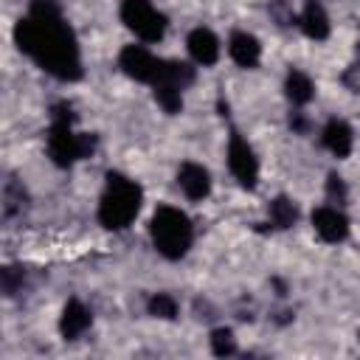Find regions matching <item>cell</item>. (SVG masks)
Returning <instances> with one entry per match:
<instances>
[{"label":"cell","instance_id":"1","mask_svg":"<svg viewBox=\"0 0 360 360\" xmlns=\"http://www.w3.org/2000/svg\"><path fill=\"white\" fill-rule=\"evenodd\" d=\"M14 39L22 53H28L42 70L53 73L56 79L73 82L82 76L76 37L62 20L53 0H34L28 17L14 25Z\"/></svg>","mask_w":360,"mask_h":360},{"label":"cell","instance_id":"2","mask_svg":"<svg viewBox=\"0 0 360 360\" xmlns=\"http://www.w3.org/2000/svg\"><path fill=\"white\" fill-rule=\"evenodd\" d=\"M141 188L135 180L110 172L107 174V186L98 202V222L110 231H124L141 211Z\"/></svg>","mask_w":360,"mask_h":360},{"label":"cell","instance_id":"3","mask_svg":"<svg viewBox=\"0 0 360 360\" xmlns=\"http://www.w3.org/2000/svg\"><path fill=\"white\" fill-rule=\"evenodd\" d=\"M96 141L87 132L73 129V115L68 104H56L51 115V129H48V155L56 166H70L93 152Z\"/></svg>","mask_w":360,"mask_h":360},{"label":"cell","instance_id":"4","mask_svg":"<svg viewBox=\"0 0 360 360\" xmlns=\"http://www.w3.org/2000/svg\"><path fill=\"white\" fill-rule=\"evenodd\" d=\"M149 233H152V242H155L158 253L166 256V259L186 256V250L191 248V239H194L191 219L180 208H174V205H160L152 214Z\"/></svg>","mask_w":360,"mask_h":360},{"label":"cell","instance_id":"5","mask_svg":"<svg viewBox=\"0 0 360 360\" xmlns=\"http://www.w3.org/2000/svg\"><path fill=\"white\" fill-rule=\"evenodd\" d=\"M121 20L143 42H158L166 34V17L152 6V0H124Z\"/></svg>","mask_w":360,"mask_h":360},{"label":"cell","instance_id":"6","mask_svg":"<svg viewBox=\"0 0 360 360\" xmlns=\"http://www.w3.org/2000/svg\"><path fill=\"white\" fill-rule=\"evenodd\" d=\"M118 65L121 70L135 79V82H149L155 84V79L160 76V68H163V59H158L146 45H127L118 56Z\"/></svg>","mask_w":360,"mask_h":360},{"label":"cell","instance_id":"7","mask_svg":"<svg viewBox=\"0 0 360 360\" xmlns=\"http://www.w3.org/2000/svg\"><path fill=\"white\" fill-rule=\"evenodd\" d=\"M228 169L242 188H253L259 180V160H256L250 143L236 132L228 141Z\"/></svg>","mask_w":360,"mask_h":360},{"label":"cell","instance_id":"8","mask_svg":"<svg viewBox=\"0 0 360 360\" xmlns=\"http://www.w3.org/2000/svg\"><path fill=\"white\" fill-rule=\"evenodd\" d=\"M312 228L323 242H343L349 233V219L338 205H321L312 211Z\"/></svg>","mask_w":360,"mask_h":360},{"label":"cell","instance_id":"9","mask_svg":"<svg viewBox=\"0 0 360 360\" xmlns=\"http://www.w3.org/2000/svg\"><path fill=\"white\" fill-rule=\"evenodd\" d=\"M186 45H188L191 59H194L197 65H202V68H208V65H214V62L219 59V39H217V34H214L211 28H202V25L194 28V31L188 34Z\"/></svg>","mask_w":360,"mask_h":360},{"label":"cell","instance_id":"10","mask_svg":"<svg viewBox=\"0 0 360 360\" xmlns=\"http://www.w3.org/2000/svg\"><path fill=\"white\" fill-rule=\"evenodd\" d=\"M177 186L188 200H202L211 191V174L200 163H183L177 172Z\"/></svg>","mask_w":360,"mask_h":360},{"label":"cell","instance_id":"11","mask_svg":"<svg viewBox=\"0 0 360 360\" xmlns=\"http://www.w3.org/2000/svg\"><path fill=\"white\" fill-rule=\"evenodd\" d=\"M90 323H93L90 309H87L82 301L70 298V301L65 304V309H62V318H59V332H62V338H65V340H76V338H82V335L90 329Z\"/></svg>","mask_w":360,"mask_h":360},{"label":"cell","instance_id":"12","mask_svg":"<svg viewBox=\"0 0 360 360\" xmlns=\"http://www.w3.org/2000/svg\"><path fill=\"white\" fill-rule=\"evenodd\" d=\"M228 53L239 68H256L262 59V45L248 31H233L228 39Z\"/></svg>","mask_w":360,"mask_h":360},{"label":"cell","instance_id":"13","mask_svg":"<svg viewBox=\"0 0 360 360\" xmlns=\"http://www.w3.org/2000/svg\"><path fill=\"white\" fill-rule=\"evenodd\" d=\"M352 143H354L352 127H349L343 118H329L326 127H323V146H326L335 158H346V155L352 152Z\"/></svg>","mask_w":360,"mask_h":360},{"label":"cell","instance_id":"14","mask_svg":"<svg viewBox=\"0 0 360 360\" xmlns=\"http://www.w3.org/2000/svg\"><path fill=\"white\" fill-rule=\"evenodd\" d=\"M298 25L301 31L309 37V39H326L329 37V17H326V8L318 3V0H309L298 17Z\"/></svg>","mask_w":360,"mask_h":360},{"label":"cell","instance_id":"15","mask_svg":"<svg viewBox=\"0 0 360 360\" xmlns=\"http://www.w3.org/2000/svg\"><path fill=\"white\" fill-rule=\"evenodd\" d=\"M284 90H287V98H290L292 104H307V101H312V96H315L312 79H309L304 70H295V68L287 73Z\"/></svg>","mask_w":360,"mask_h":360},{"label":"cell","instance_id":"16","mask_svg":"<svg viewBox=\"0 0 360 360\" xmlns=\"http://www.w3.org/2000/svg\"><path fill=\"white\" fill-rule=\"evenodd\" d=\"M155 82H169V84H174V87H180V90H186V87L194 82V68L186 65V62H163L160 76H158Z\"/></svg>","mask_w":360,"mask_h":360},{"label":"cell","instance_id":"17","mask_svg":"<svg viewBox=\"0 0 360 360\" xmlns=\"http://www.w3.org/2000/svg\"><path fill=\"white\" fill-rule=\"evenodd\" d=\"M152 87H155V101L163 107V112H169V115L180 112V107H183V90L180 87H174L169 82H155Z\"/></svg>","mask_w":360,"mask_h":360},{"label":"cell","instance_id":"18","mask_svg":"<svg viewBox=\"0 0 360 360\" xmlns=\"http://www.w3.org/2000/svg\"><path fill=\"white\" fill-rule=\"evenodd\" d=\"M22 208H25V191H22V186H17L14 180H8V183L3 186V217L11 219V217L22 214Z\"/></svg>","mask_w":360,"mask_h":360},{"label":"cell","instance_id":"19","mask_svg":"<svg viewBox=\"0 0 360 360\" xmlns=\"http://www.w3.org/2000/svg\"><path fill=\"white\" fill-rule=\"evenodd\" d=\"M295 219H298V211H295L292 200L276 197V200L270 202V222H273L276 228H290Z\"/></svg>","mask_w":360,"mask_h":360},{"label":"cell","instance_id":"20","mask_svg":"<svg viewBox=\"0 0 360 360\" xmlns=\"http://www.w3.org/2000/svg\"><path fill=\"white\" fill-rule=\"evenodd\" d=\"M146 309H149V315H155V318L172 321V318L177 315V301H174L169 292H155V295L149 298Z\"/></svg>","mask_w":360,"mask_h":360},{"label":"cell","instance_id":"21","mask_svg":"<svg viewBox=\"0 0 360 360\" xmlns=\"http://www.w3.org/2000/svg\"><path fill=\"white\" fill-rule=\"evenodd\" d=\"M211 352H214V354H219V357H225V354H233V352H236V340H233V332H231V329H225V326L214 329V332H211Z\"/></svg>","mask_w":360,"mask_h":360},{"label":"cell","instance_id":"22","mask_svg":"<svg viewBox=\"0 0 360 360\" xmlns=\"http://www.w3.org/2000/svg\"><path fill=\"white\" fill-rule=\"evenodd\" d=\"M3 292L6 295H14L17 292V287L22 284V273H17V267H3Z\"/></svg>","mask_w":360,"mask_h":360},{"label":"cell","instance_id":"23","mask_svg":"<svg viewBox=\"0 0 360 360\" xmlns=\"http://www.w3.org/2000/svg\"><path fill=\"white\" fill-rule=\"evenodd\" d=\"M326 191H329V200H332V202H343V200H346V183H343L338 174H329Z\"/></svg>","mask_w":360,"mask_h":360}]
</instances>
